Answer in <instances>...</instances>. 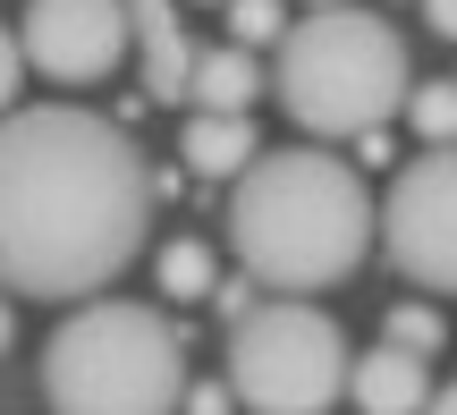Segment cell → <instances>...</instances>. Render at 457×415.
<instances>
[{
    "mask_svg": "<svg viewBox=\"0 0 457 415\" xmlns=\"http://www.w3.org/2000/svg\"><path fill=\"white\" fill-rule=\"evenodd\" d=\"M162 170L119 119L77 102L0 111V288L85 305L145 254Z\"/></svg>",
    "mask_w": 457,
    "mask_h": 415,
    "instance_id": "obj_1",
    "label": "cell"
},
{
    "mask_svg": "<svg viewBox=\"0 0 457 415\" xmlns=\"http://www.w3.org/2000/svg\"><path fill=\"white\" fill-rule=\"evenodd\" d=\"M381 246V203L322 145H271L228 178V254L262 288H339Z\"/></svg>",
    "mask_w": 457,
    "mask_h": 415,
    "instance_id": "obj_2",
    "label": "cell"
},
{
    "mask_svg": "<svg viewBox=\"0 0 457 415\" xmlns=\"http://www.w3.org/2000/svg\"><path fill=\"white\" fill-rule=\"evenodd\" d=\"M279 102L305 136H373L407 111L415 68H407V34L381 9H356V0H322L305 9L288 34H279V68H271Z\"/></svg>",
    "mask_w": 457,
    "mask_h": 415,
    "instance_id": "obj_3",
    "label": "cell"
},
{
    "mask_svg": "<svg viewBox=\"0 0 457 415\" xmlns=\"http://www.w3.org/2000/svg\"><path fill=\"white\" fill-rule=\"evenodd\" d=\"M51 415H179L187 407V339L170 314L136 297H85L43 348Z\"/></svg>",
    "mask_w": 457,
    "mask_h": 415,
    "instance_id": "obj_4",
    "label": "cell"
},
{
    "mask_svg": "<svg viewBox=\"0 0 457 415\" xmlns=\"http://www.w3.org/2000/svg\"><path fill=\"white\" fill-rule=\"evenodd\" d=\"M347 373L356 356H347L339 322L288 288L228 322V390L245 415H330L347 399Z\"/></svg>",
    "mask_w": 457,
    "mask_h": 415,
    "instance_id": "obj_5",
    "label": "cell"
},
{
    "mask_svg": "<svg viewBox=\"0 0 457 415\" xmlns=\"http://www.w3.org/2000/svg\"><path fill=\"white\" fill-rule=\"evenodd\" d=\"M381 254L432 297H457V145H424L381 195Z\"/></svg>",
    "mask_w": 457,
    "mask_h": 415,
    "instance_id": "obj_6",
    "label": "cell"
},
{
    "mask_svg": "<svg viewBox=\"0 0 457 415\" xmlns=\"http://www.w3.org/2000/svg\"><path fill=\"white\" fill-rule=\"evenodd\" d=\"M17 43H26L34 77H51V85H102L136 51V17H128V0H26Z\"/></svg>",
    "mask_w": 457,
    "mask_h": 415,
    "instance_id": "obj_7",
    "label": "cell"
},
{
    "mask_svg": "<svg viewBox=\"0 0 457 415\" xmlns=\"http://www.w3.org/2000/svg\"><path fill=\"white\" fill-rule=\"evenodd\" d=\"M424 365H432V356H424V348H398V339L364 348L356 373H347V399H356V415H424V407H432Z\"/></svg>",
    "mask_w": 457,
    "mask_h": 415,
    "instance_id": "obj_8",
    "label": "cell"
},
{
    "mask_svg": "<svg viewBox=\"0 0 457 415\" xmlns=\"http://www.w3.org/2000/svg\"><path fill=\"white\" fill-rule=\"evenodd\" d=\"M136 17V60H145V85L162 102H187V77H195V43L179 26V0H128Z\"/></svg>",
    "mask_w": 457,
    "mask_h": 415,
    "instance_id": "obj_9",
    "label": "cell"
},
{
    "mask_svg": "<svg viewBox=\"0 0 457 415\" xmlns=\"http://www.w3.org/2000/svg\"><path fill=\"white\" fill-rule=\"evenodd\" d=\"M179 153H187V178H237V170L262 153L254 111H195L187 136H179Z\"/></svg>",
    "mask_w": 457,
    "mask_h": 415,
    "instance_id": "obj_10",
    "label": "cell"
},
{
    "mask_svg": "<svg viewBox=\"0 0 457 415\" xmlns=\"http://www.w3.org/2000/svg\"><path fill=\"white\" fill-rule=\"evenodd\" d=\"M254 94H262V68L245 43H195V77H187L195 111H245Z\"/></svg>",
    "mask_w": 457,
    "mask_h": 415,
    "instance_id": "obj_11",
    "label": "cell"
},
{
    "mask_svg": "<svg viewBox=\"0 0 457 415\" xmlns=\"http://www.w3.org/2000/svg\"><path fill=\"white\" fill-rule=\"evenodd\" d=\"M153 280H162V297L195 305L220 288V246H204V237H170L162 254H153Z\"/></svg>",
    "mask_w": 457,
    "mask_h": 415,
    "instance_id": "obj_12",
    "label": "cell"
},
{
    "mask_svg": "<svg viewBox=\"0 0 457 415\" xmlns=\"http://www.w3.org/2000/svg\"><path fill=\"white\" fill-rule=\"evenodd\" d=\"M407 119H415L424 145H457V85H449V77L415 85V94H407Z\"/></svg>",
    "mask_w": 457,
    "mask_h": 415,
    "instance_id": "obj_13",
    "label": "cell"
},
{
    "mask_svg": "<svg viewBox=\"0 0 457 415\" xmlns=\"http://www.w3.org/2000/svg\"><path fill=\"white\" fill-rule=\"evenodd\" d=\"M381 339H398V348H424V356H441V339H449V322L432 314L424 297H407V305H390V314H381Z\"/></svg>",
    "mask_w": 457,
    "mask_h": 415,
    "instance_id": "obj_14",
    "label": "cell"
},
{
    "mask_svg": "<svg viewBox=\"0 0 457 415\" xmlns=\"http://www.w3.org/2000/svg\"><path fill=\"white\" fill-rule=\"evenodd\" d=\"M279 34H288V9H279V0H228V43H279Z\"/></svg>",
    "mask_w": 457,
    "mask_h": 415,
    "instance_id": "obj_15",
    "label": "cell"
},
{
    "mask_svg": "<svg viewBox=\"0 0 457 415\" xmlns=\"http://www.w3.org/2000/svg\"><path fill=\"white\" fill-rule=\"evenodd\" d=\"M17 77H26V43L0 26V111H17Z\"/></svg>",
    "mask_w": 457,
    "mask_h": 415,
    "instance_id": "obj_16",
    "label": "cell"
},
{
    "mask_svg": "<svg viewBox=\"0 0 457 415\" xmlns=\"http://www.w3.org/2000/svg\"><path fill=\"white\" fill-rule=\"evenodd\" d=\"M187 415H237V390L228 382H187Z\"/></svg>",
    "mask_w": 457,
    "mask_h": 415,
    "instance_id": "obj_17",
    "label": "cell"
},
{
    "mask_svg": "<svg viewBox=\"0 0 457 415\" xmlns=\"http://www.w3.org/2000/svg\"><path fill=\"white\" fill-rule=\"evenodd\" d=\"M254 288H262V280H254V271H245V280H220V288H212V305H220V314H228V322H237V314H245V305H254Z\"/></svg>",
    "mask_w": 457,
    "mask_h": 415,
    "instance_id": "obj_18",
    "label": "cell"
},
{
    "mask_svg": "<svg viewBox=\"0 0 457 415\" xmlns=\"http://www.w3.org/2000/svg\"><path fill=\"white\" fill-rule=\"evenodd\" d=\"M424 26L441 34V43H457V0H424Z\"/></svg>",
    "mask_w": 457,
    "mask_h": 415,
    "instance_id": "obj_19",
    "label": "cell"
},
{
    "mask_svg": "<svg viewBox=\"0 0 457 415\" xmlns=\"http://www.w3.org/2000/svg\"><path fill=\"white\" fill-rule=\"evenodd\" d=\"M9 339H17V314H9V288H0V356H9Z\"/></svg>",
    "mask_w": 457,
    "mask_h": 415,
    "instance_id": "obj_20",
    "label": "cell"
},
{
    "mask_svg": "<svg viewBox=\"0 0 457 415\" xmlns=\"http://www.w3.org/2000/svg\"><path fill=\"white\" fill-rule=\"evenodd\" d=\"M424 415H457V382H449V390H432V407H424Z\"/></svg>",
    "mask_w": 457,
    "mask_h": 415,
    "instance_id": "obj_21",
    "label": "cell"
},
{
    "mask_svg": "<svg viewBox=\"0 0 457 415\" xmlns=\"http://www.w3.org/2000/svg\"><path fill=\"white\" fill-rule=\"evenodd\" d=\"M204 9H228V0H204Z\"/></svg>",
    "mask_w": 457,
    "mask_h": 415,
    "instance_id": "obj_22",
    "label": "cell"
},
{
    "mask_svg": "<svg viewBox=\"0 0 457 415\" xmlns=\"http://www.w3.org/2000/svg\"><path fill=\"white\" fill-rule=\"evenodd\" d=\"M305 9H322V0H305Z\"/></svg>",
    "mask_w": 457,
    "mask_h": 415,
    "instance_id": "obj_23",
    "label": "cell"
}]
</instances>
